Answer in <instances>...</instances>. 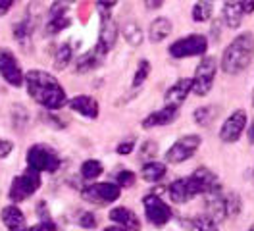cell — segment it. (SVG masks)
I'll list each match as a JSON object with an SVG mask.
<instances>
[{
  "instance_id": "obj_1",
  "label": "cell",
  "mask_w": 254,
  "mask_h": 231,
  "mask_svg": "<svg viewBox=\"0 0 254 231\" xmlns=\"http://www.w3.org/2000/svg\"><path fill=\"white\" fill-rule=\"evenodd\" d=\"M25 87L33 100L48 110H60L67 104V94L60 81L43 70H29L25 74Z\"/></svg>"
},
{
  "instance_id": "obj_2",
  "label": "cell",
  "mask_w": 254,
  "mask_h": 231,
  "mask_svg": "<svg viewBox=\"0 0 254 231\" xmlns=\"http://www.w3.org/2000/svg\"><path fill=\"white\" fill-rule=\"evenodd\" d=\"M254 56V35L251 31H245L237 35L229 45L225 46L222 54V70L229 76L241 74L249 68Z\"/></svg>"
},
{
  "instance_id": "obj_3",
  "label": "cell",
  "mask_w": 254,
  "mask_h": 231,
  "mask_svg": "<svg viewBox=\"0 0 254 231\" xmlns=\"http://www.w3.org/2000/svg\"><path fill=\"white\" fill-rule=\"evenodd\" d=\"M27 168L37 173H52L60 168V156L48 145H33L27 151Z\"/></svg>"
},
{
  "instance_id": "obj_4",
  "label": "cell",
  "mask_w": 254,
  "mask_h": 231,
  "mask_svg": "<svg viewBox=\"0 0 254 231\" xmlns=\"http://www.w3.org/2000/svg\"><path fill=\"white\" fill-rule=\"evenodd\" d=\"M208 50V39L204 35H198V33H192L187 35L183 39H177L175 43L170 45V56L175 60H181V58H192V56H204Z\"/></svg>"
},
{
  "instance_id": "obj_5",
  "label": "cell",
  "mask_w": 254,
  "mask_h": 231,
  "mask_svg": "<svg viewBox=\"0 0 254 231\" xmlns=\"http://www.w3.org/2000/svg\"><path fill=\"white\" fill-rule=\"evenodd\" d=\"M96 6H98V14H100V33H98V43L96 45L108 54L112 46L118 41L120 29H118L116 21L112 19V4L104 2V0H98Z\"/></svg>"
},
{
  "instance_id": "obj_6",
  "label": "cell",
  "mask_w": 254,
  "mask_h": 231,
  "mask_svg": "<svg viewBox=\"0 0 254 231\" xmlns=\"http://www.w3.org/2000/svg\"><path fill=\"white\" fill-rule=\"evenodd\" d=\"M39 187H41V173L27 168V171H23V173L14 177V181L10 185L8 197L14 204H17V202H23L29 197H33L39 191Z\"/></svg>"
},
{
  "instance_id": "obj_7",
  "label": "cell",
  "mask_w": 254,
  "mask_h": 231,
  "mask_svg": "<svg viewBox=\"0 0 254 231\" xmlns=\"http://www.w3.org/2000/svg\"><path fill=\"white\" fill-rule=\"evenodd\" d=\"M218 74V62L214 56H202L194 77H192V92L196 96H206L214 87V79Z\"/></svg>"
},
{
  "instance_id": "obj_8",
  "label": "cell",
  "mask_w": 254,
  "mask_h": 231,
  "mask_svg": "<svg viewBox=\"0 0 254 231\" xmlns=\"http://www.w3.org/2000/svg\"><path fill=\"white\" fill-rule=\"evenodd\" d=\"M202 145V137L200 135H183L181 139H177L174 145L168 149L166 153V162L168 164H181L187 162L189 158H192L196 151Z\"/></svg>"
},
{
  "instance_id": "obj_9",
  "label": "cell",
  "mask_w": 254,
  "mask_h": 231,
  "mask_svg": "<svg viewBox=\"0 0 254 231\" xmlns=\"http://www.w3.org/2000/svg\"><path fill=\"white\" fill-rule=\"evenodd\" d=\"M120 195H122V189L116 183H91L81 191L83 200L89 204H96V206L112 204L120 199Z\"/></svg>"
},
{
  "instance_id": "obj_10",
  "label": "cell",
  "mask_w": 254,
  "mask_h": 231,
  "mask_svg": "<svg viewBox=\"0 0 254 231\" xmlns=\"http://www.w3.org/2000/svg\"><path fill=\"white\" fill-rule=\"evenodd\" d=\"M143 208H144V216L146 220L154 226V228H164L170 220H172V208L160 199V195L156 193H150L143 199Z\"/></svg>"
},
{
  "instance_id": "obj_11",
  "label": "cell",
  "mask_w": 254,
  "mask_h": 231,
  "mask_svg": "<svg viewBox=\"0 0 254 231\" xmlns=\"http://www.w3.org/2000/svg\"><path fill=\"white\" fill-rule=\"evenodd\" d=\"M0 76L12 87H21L25 83L23 70H21L17 58L14 56V52L8 48H0Z\"/></svg>"
},
{
  "instance_id": "obj_12",
  "label": "cell",
  "mask_w": 254,
  "mask_h": 231,
  "mask_svg": "<svg viewBox=\"0 0 254 231\" xmlns=\"http://www.w3.org/2000/svg\"><path fill=\"white\" fill-rule=\"evenodd\" d=\"M245 127H247V112L239 108L235 112H231L229 118L223 122L222 129H220V139L223 143H237Z\"/></svg>"
},
{
  "instance_id": "obj_13",
  "label": "cell",
  "mask_w": 254,
  "mask_h": 231,
  "mask_svg": "<svg viewBox=\"0 0 254 231\" xmlns=\"http://www.w3.org/2000/svg\"><path fill=\"white\" fill-rule=\"evenodd\" d=\"M189 92H192V77L177 79L174 85L166 91V94H164V100H166L164 106H170V108L179 110V108L183 106V102L187 100Z\"/></svg>"
},
{
  "instance_id": "obj_14",
  "label": "cell",
  "mask_w": 254,
  "mask_h": 231,
  "mask_svg": "<svg viewBox=\"0 0 254 231\" xmlns=\"http://www.w3.org/2000/svg\"><path fill=\"white\" fill-rule=\"evenodd\" d=\"M189 183L194 191V195H208L210 191H214L216 187H220V181L216 177L214 171H210L208 168H198L194 169L189 175Z\"/></svg>"
},
{
  "instance_id": "obj_15",
  "label": "cell",
  "mask_w": 254,
  "mask_h": 231,
  "mask_svg": "<svg viewBox=\"0 0 254 231\" xmlns=\"http://www.w3.org/2000/svg\"><path fill=\"white\" fill-rule=\"evenodd\" d=\"M204 200H206V216H210L216 224L223 222L227 218V212H225V197L222 193V185L216 187L214 191H210L208 195H204Z\"/></svg>"
},
{
  "instance_id": "obj_16",
  "label": "cell",
  "mask_w": 254,
  "mask_h": 231,
  "mask_svg": "<svg viewBox=\"0 0 254 231\" xmlns=\"http://www.w3.org/2000/svg\"><path fill=\"white\" fill-rule=\"evenodd\" d=\"M2 224H4V228L8 231H27V220H25V216L23 212L17 208L16 204H10V206H4L2 208Z\"/></svg>"
},
{
  "instance_id": "obj_17",
  "label": "cell",
  "mask_w": 254,
  "mask_h": 231,
  "mask_svg": "<svg viewBox=\"0 0 254 231\" xmlns=\"http://www.w3.org/2000/svg\"><path fill=\"white\" fill-rule=\"evenodd\" d=\"M67 104H69V108L73 112L81 114L87 120H96L98 118V102H96L93 96H89V94H77Z\"/></svg>"
},
{
  "instance_id": "obj_18",
  "label": "cell",
  "mask_w": 254,
  "mask_h": 231,
  "mask_svg": "<svg viewBox=\"0 0 254 231\" xmlns=\"http://www.w3.org/2000/svg\"><path fill=\"white\" fill-rule=\"evenodd\" d=\"M108 216H110V220L114 224H118V226H122V228H126V230H129V231L141 230V222H139L137 214H135L131 208L118 206V208H112Z\"/></svg>"
},
{
  "instance_id": "obj_19",
  "label": "cell",
  "mask_w": 254,
  "mask_h": 231,
  "mask_svg": "<svg viewBox=\"0 0 254 231\" xmlns=\"http://www.w3.org/2000/svg\"><path fill=\"white\" fill-rule=\"evenodd\" d=\"M168 195H170L172 202H175V204H185V202H189L190 199L196 197L194 191H192V187H190V183H189V177L172 181L170 187H168Z\"/></svg>"
},
{
  "instance_id": "obj_20",
  "label": "cell",
  "mask_w": 254,
  "mask_h": 231,
  "mask_svg": "<svg viewBox=\"0 0 254 231\" xmlns=\"http://www.w3.org/2000/svg\"><path fill=\"white\" fill-rule=\"evenodd\" d=\"M177 112H179V110L170 108V106L160 108V110L152 112V114H148V116L144 118L143 127H144V129H152V127H160V125H170V123L175 122Z\"/></svg>"
},
{
  "instance_id": "obj_21",
  "label": "cell",
  "mask_w": 254,
  "mask_h": 231,
  "mask_svg": "<svg viewBox=\"0 0 254 231\" xmlns=\"http://www.w3.org/2000/svg\"><path fill=\"white\" fill-rule=\"evenodd\" d=\"M104 58H106V52H104L98 45H95L93 50H89V52L81 54L79 58L75 60V68H77V72H79V74H85V72H91V70L98 68Z\"/></svg>"
},
{
  "instance_id": "obj_22",
  "label": "cell",
  "mask_w": 254,
  "mask_h": 231,
  "mask_svg": "<svg viewBox=\"0 0 254 231\" xmlns=\"http://www.w3.org/2000/svg\"><path fill=\"white\" fill-rule=\"evenodd\" d=\"M223 21H225V25L227 27H231V29H237L239 25H241V21H243V4H241V0H225L223 2Z\"/></svg>"
},
{
  "instance_id": "obj_23",
  "label": "cell",
  "mask_w": 254,
  "mask_h": 231,
  "mask_svg": "<svg viewBox=\"0 0 254 231\" xmlns=\"http://www.w3.org/2000/svg\"><path fill=\"white\" fill-rule=\"evenodd\" d=\"M33 29H35V19H33L31 14H27L23 19H19L14 25V39L21 46H25L27 43H31Z\"/></svg>"
},
{
  "instance_id": "obj_24",
  "label": "cell",
  "mask_w": 254,
  "mask_h": 231,
  "mask_svg": "<svg viewBox=\"0 0 254 231\" xmlns=\"http://www.w3.org/2000/svg\"><path fill=\"white\" fill-rule=\"evenodd\" d=\"M168 166L164 162H156V160H150V162H144V166L141 168V177L148 183H158L160 179L166 175Z\"/></svg>"
},
{
  "instance_id": "obj_25",
  "label": "cell",
  "mask_w": 254,
  "mask_h": 231,
  "mask_svg": "<svg viewBox=\"0 0 254 231\" xmlns=\"http://www.w3.org/2000/svg\"><path fill=\"white\" fill-rule=\"evenodd\" d=\"M172 21L168 17H156L152 23H150V29H148V35H150V41L152 43H162L166 37H170L172 33Z\"/></svg>"
},
{
  "instance_id": "obj_26",
  "label": "cell",
  "mask_w": 254,
  "mask_h": 231,
  "mask_svg": "<svg viewBox=\"0 0 254 231\" xmlns=\"http://www.w3.org/2000/svg\"><path fill=\"white\" fill-rule=\"evenodd\" d=\"M102 169L104 168H102L100 160H95V158L85 160V162L81 164V177L87 179V181H93V179H96V177H100Z\"/></svg>"
},
{
  "instance_id": "obj_27",
  "label": "cell",
  "mask_w": 254,
  "mask_h": 231,
  "mask_svg": "<svg viewBox=\"0 0 254 231\" xmlns=\"http://www.w3.org/2000/svg\"><path fill=\"white\" fill-rule=\"evenodd\" d=\"M73 60V48L69 43L62 45L56 50V56H54V68L56 70H65L69 66V62Z\"/></svg>"
},
{
  "instance_id": "obj_28",
  "label": "cell",
  "mask_w": 254,
  "mask_h": 231,
  "mask_svg": "<svg viewBox=\"0 0 254 231\" xmlns=\"http://www.w3.org/2000/svg\"><path fill=\"white\" fill-rule=\"evenodd\" d=\"M212 2L210 0H198L194 6H192V19L202 23V21H208L212 17Z\"/></svg>"
},
{
  "instance_id": "obj_29",
  "label": "cell",
  "mask_w": 254,
  "mask_h": 231,
  "mask_svg": "<svg viewBox=\"0 0 254 231\" xmlns=\"http://www.w3.org/2000/svg\"><path fill=\"white\" fill-rule=\"evenodd\" d=\"M71 25V17L69 15H60V17H48L47 21V35H58L64 29H67Z\"/></svg>"
},
{
  "instance_id": "obj_30",
  "label": "cell",
  "mask_w": 254,
  "mask_h": 231,
  "mask_svg": "<svg viewBox=\"0 0 254 231\" xmlns=\"http://www.w3.org/2000/svg\"><path fill=\"white\" fill-rule=\"evenodd\" d=\"M216 114H218V108L214 106H200L194 110V122L202 127H206L210 123L216 120Z\"/></svg>"
},
{
  "instance_id": "obj_31",
  "label": "cell",
  "mask_w": 254,
  "mask_h": 231,
  "mask_svg": "<svg viewBox=\"0 0 254 231\" xmlns=\"http://www.w3.org/2000/svg\"><path fill=\"white\" fill-rule=\"evenodd\" d=\"M122 31H124V37L127 39L129 45L139 46L143 43V33H141V27H139L137 23H127Z\"/></svg>"
},
{
  "instance_id": "obj_32",
  "label": "cell",
  "mask_w": 254,
  "mask_h": 231,
  "mask_svg": "<svg viewBox=\"0 0 254 231\" xmlns=\"http://www.w3.org/2000/svg\"><path fill=\"white\" fill-rule=\"evenodd\" d=\"M241 208H243V202H241V197L237 193H229L225 197V212H227V218H235V216L241 214Z\"/></svg>"
},
{
  "instance_id": "obj_33",
  "label": "cell",
  "mask_w": 254,
  "mask_h": 231,
  "mask_svg": "<svg viewBox=\"0 0 254 231\" xmlns=\"http://www.w3.org/2000/svg\"><path fill=\"white\" fill-rule=\"evenodd\" d=\"M148 76H150V64H148V60H141L139 62L137 72H135V76H133V87H135V89L141 87Z\"/></svg>"
},
{
  "instance_id": "obj_34",
  "label": "cell",
  "mask_w": 254,
  "mask_h": 231,
  "mask_svg": "<svg viewBox=\"0 0 254 231\" xmlns=\"http://www.w3.org/2000/svg\"><path fill=\"white\" fill-rule=\"evenodd\" d=\"M194 228H196L198 231H220L218 230V224L206 214L196 216V218H194Z\"/></svg>"
},
{
  "instance_id": "obj_35",
  "label": "cell",
  "mask_w": 254,
  "mask_h": 231,
  "mask_svg": "<svg viewBox=\"0 0 254 231\" xmlns=\"http://www.w3.org/2000/svg\"><path fill=\"white\" fill-rule=\"evenodd\" d=\"M71 6V0H56L50 10H48V17H60V15H67V10Z\"/></svg>"
},
{
  "instance_id": "obj_36",
  "label": "cell",
  "mask_w": 254,
  "mask_h": 231,
  "mask_svg": "<svg viewBox=\"0 0 254 231\" xmlns=\"http://www.w3.org/2000/svg\"><path fill=\"white\" fill-rule=\"evenodd\" d=\"M135 179H137V175H135L133 171H129V169H122V171L116 175V185H118L120 189H124V187H131V185L135 183Z\"/></svg>"
},
{
  "instance_id": "obj_37",
  "label": "cell",
  "mask_w": 254,
  "mask_h": 231,
  "mask_svg": "<svg viewBox=\"0 0 254 231\" xmlns=\"http://www.w3.org/2000/svg\"><path fill=\"white\" fill-rule=\"evenodd\" d=\"M156 153H158V145L154 141H146L143 147H141V156H143V160H146V162L154 160Z\"/></svg>"
},
{
  "instance_id": "obj_38",
  "label": "cell",
  "mask_w": 254,
  "mask_h": 231,
  "mask_svg": "<svg viewBox=\"0 0 254 231\" xmlns=\"http://www.w3.org/2000/svg\"><path fill=\"white\" fill-rule=\"evenodd\" d=\"M79 226L83 230H95L96 228V218L95 214H91V212H83L79 216Z\"/></svg>"
},
{
  "instance_id": "obj_39",
  "label": "cell",
  "mask_w": 254,
  "mask_h": 231,
  "mask_svg": "<svg viewBox=\"0 0 254 231\" xmlns=\"http://www.w3.org/2000/svg\"><path fill=\"white\" fill-rule=\"evenodd\" d=\"M27 231H58V228H56V224L50 218H47V220H41L39 224H35Z\"/></svg>"
},
{
  "instance_id": "obj_40",
  "label": "cell",
  "mask_w": 254,
  "mask_h": 231,
  "mask_svg": "<svg viewBox=\"0 0 254 231\" xmlns=\"http://www.w3.org/2000/svg\"><path fill=\"white\" fill-rule=\"evenodd\" d=\"M12 151H14V143L8 139H0V160L6 158Z\"/></svg>"
},
{
  "instance_id": "obj_41",
  "label": "cell",
  "mask_w": 254,
  "mask_h": 231,
  "mask_svg": "<svg viewBox=\"0 0 254 231\" xmlns=\"http://www.w3.org/2000/svg\"><path fill=\"white\" fill-rule=\"evenodd\" d=\"M133 149H135V143L133 141H126V143H120L118 145V154H131L133 153Z\"/></svg>"
},
{
  "instance_id": "obj_42",
  "label": "cell",
  "mask_w": 254,
  "mask_h": 231,
  "mask_svg": "<svg viewBox=\"0 0 254 231\" xmlns=\"http://www.w3.org/2000/svg\"><path fill=\"white\" fill-rule=\"evenodd\" d=\"M14 6V0H0V15H6L8 10Z\"/></svg>"
},
{
  "instance_id": "obj_43",
  "label": "cell",
  "mask_w": 254,
  "mask_h": 231,
  "mask_svg": "<svg viewBox=\"0 0 254 231\" xmlns=\"http://www.w3.org/2000/svg\"><path fill=\"white\" fill-rule=\"evenodd\" d=\"M143 2L148 10H158V8H162V4H164V0H143Z\"/></svg>"
},
{
  "instance_id": "obj_44",
  "label": "cell",
  "mask_w": 254,
  "mask_h": 231,
  "mask_svg": "<svg viewBox=\"0 0 254 231\" xmlns=\"http://www.w3.org/2000/svg\"><path fill=\"white\" fill-rule=\"evenodd\" d=\"M241 4H243L245 14H253L254 12V0H241Z\"/></svg>"
},
{
  "instance_id": "obj_45",
  "label": "cell",
  "mask_w": 254,
  "mask_h": 231,
  "mask_svg": "<svg viewBox=\"0 0 254 231\" xmlns=\"http://www.w3.org/2000/svg\"><path fill=\"white\" fill-rule=\"evenodd\" d=\"M247 137H249V143L254 145V120L251 122V127H249V131H247Z\"/></svg>"
},
{
  "instance_id": "obj_46",
  "label": "cell",
  "mask_w": 254,
  "mask_h": 231,
  "mask_svg": "<svg viewBox=\"0 0 254 231\" xmlns=\"http://www.w3.org/2000/svg\"><path fill=\"white\" fill-rule=\"evenodd\" d=\"M102 231H129V230L122 228V226H110V228H106V230H102Z\"/></svg>"
},
{
  "instance_id": "obj_47",
  "label": "cell",
  "mask_w": 254,
  "mask_h": 231,
  "mask_svg": "<svg viewBox=\"0 0 254 231\" xmlns=\"http://www.w3.org/2000/svg\"><path fill=\"white\" fill-rule=\"evenodd\" d=\"M247 231H254V224H253V226H251V228H249Z\"/></svg>"
},
{
  "instance_id": "obj_48",
  "label": "cell",
  "mask_w": 254,
  "mask_h": 231,
  "mask_svg": "<svg viewBox=\"0 0 254 231\" xmlns=\"http://www.w3.org/2000/svg\"><path fill=\"white\" fill-rule=\"evenodd\" d=\"M253 106H254V92H253Z\"/></svg>"
}]
</instances>
